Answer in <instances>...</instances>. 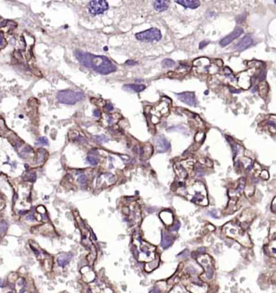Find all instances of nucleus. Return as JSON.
Here are the masks:
<instances>
[{
	"instance_id": "0eeeda50",
	"label": "nucleus",
	"mask_w": 276,
	"mask_h": 293,
	"mask_svg": "<svg viewBox=\"0 0 276 293\" xmlns=\"http://www.w3.org/2000/svg\"><path fill=\"white\" fill-rule=\"evenodd\" d=\"M242 33H243V28H240V27L237 28H236V29L231 33V34H229V36L225 37L224 39L221 40L220 42V44L222 47L226 46V45H228L229 44H230L231 42L233 41L235 39H237V37H239Z\"/></svg>"
},
{
	"instance_id": "f257e3e1",
	"label": "nucleus",
	"mask_w": 276,
	"mask_h": 293,
	"mask_svg": "<svg viewBox=\"0 0 276 293\" xmlns=\"http://www.w3.org/2000/svg\"><path fill=\"white\" fill-rule=\"evenodd\" d=\"M74 56L83 66L93 69L96 72L101 74H109L116 70L115 64L105 56H97L80 50H75Z\"/></svg>"
},
{
	"instance_id": "dca6fc26",
	"label": "nucleus",
	"mask_w": 276,
	"mask_h": 293,
	"mask_svg": "<svg viewBox=\"0 0 276 293\" xmlns=\"http://www.w3.org/2000/svg\"><path fill=\"white\" fill-rule=\"evenodd\" d=\"M87 161H89L91 165H94V166H95V165H97V163H98V160H97V158L93 156H88Z\"/></svg>"
},
{
	"instance_id": "f8f14e48",
	"label": "nucleus",
	"mask_w": 276,
	"mask_h": 293,
	"mask_svg": "<svg viewBox=\"0 0 276 293\" xmlns=\"http://www.w3.org/2000/svg\"><path fill=\"white\" fill-rule=\"evenodd\" d=\"M70 254H62L61 257H59L58 259V263L60 266H66V264L68 263L70 260L71 257H69Z\"/></svg>"
},
{
	"instance_id": "9d476101",
	"label": "nucleus",
	"mask_w": 276,
	"mask_h": 293,
	"mask_svg": "<svg viewBox=\"0 0 276 293\" xmlns=\"http://www.w3.org/2000/svg\"><path fill=\"white\" fill-rule=\"evenodd\" d=\"M170 2L167 1V0H158V1H155L154 3V9L157 11H164L167 10V8H169Z\"/></svg>"
},
{
	"instance_id": "a211bd4d",
	"label": "nucleus",
	"mask_w": 276,
	"mask_h": 293,
	"mask_svg": "<svg viewBox=\"0 0 276 293\" xmlns=\"http://www.w3.org/2000/svg\"><path fill=\"white\" fill-rule=\"evenodd\" d=\"M95 137H96V139H97L99 142H108V137H105V136H103V135H101V136H96Z\"/></svg>"
},
{
	"instance_id": "423d86ee",
	"label": "nucleus",
	"mask_w": 276,
	"mask_h": 293,
	"mask_svg": "<svg viewBox=\"0 0 276 293\" xmlns=\"http://www.w3.org/2000/svg\"><path fill=\"white\" fill-rule=\"evenodd\" d=\"M155 145H156V148L157 152L162 153V152H166V150H168L170 147V144L167 140L163 136H157L154 140Z\"/></svg>"
},
{
	"instance_id": "4468645a",
	"label": "nucleus",
	"mask_w": 276,
	"mask_h": 293,
	"mask_svg": "<svg viewBox=\"0 0 276 293\" xmlns=\"http://www.w3.org/2000/svg\"><path fill=\"white\" fill-rule=\"evenodd\" d=\"M161 65L165 68H170V67H173L174 66H175V62L171 59H165L161 62Z\"/></svg>"
},
{
	"instance_id": "7ed1b4c3",
	"label": "nucleus",
	"mask_w": 276,
	"mask_h": 293,
	"mask_svg": "<svg viewBox=\"0 0 276 293\" xmlns=\"http://www.w3.org/2000/svg\"><path fill=\"white\" fill-rule=\"evenodd\" d=\"M136 38L138 41L144 42L158 41L161 39V33L160 30L156 28H152L148 30L137 33Z\"/></svg>"
},
{
	"instance_id": "a878e982",
	"label": "nucleus",
	"mask_w": 276,
	"mask_h": 293,
	"mask_svg": "<svg viewBox=\"0 0 276 293\" xmlns=\"http://www.w3.org/2000/svg\"><path fill=\"white\" fill-rule=\"evenodd\" d=\"M1 99H2V94L0 93V101H1Z\"/></svg>"
},
{
	"instance_id": "f03ea898",
	"label": "nucleus",
	"mask_w": 276,
	"mask_h": 293,
	"mask_svg": "<svg viewBox=\"0 0 276 293\" xmlns=\"http://www.w3.org/2000/svg\"><path fill=\"white\" fill-rule=\"evenodd\" d=\"M57 100L61 103L73 105L78 103L84 98V94L80 91H73L71 90H61L57 95Z\"/></svg>"
},
{
	"instance_id": "393cba45",
	"label": "nucleus",
	"mask_w": 276,
	"mask_h": 293,
	"mask_svg": "<svg viewBox=\"0 0 276 293\" xmlns=\"http://www.w3.org/2000/svg\"><path fill=\"white\" fill-rule=\"evenodd\" d=\"M126 64L127 65H136L137 64V62H135V61H128L127 62H126Z\"/></svg>"
},
{
	"instance_id": "6ab92c4d",
	"label": "nucleus",
	"mask_w": 276,
	"mask_h": 293,
	"mask_svg": "<svg viewBox=\"0 0 276 293\" xmlns=\"http://www.w3.org/2000/svg\"><path fill=\"white\" fill-rule=\"evenodd\" d=\"M38 142H39V143L40 144H42V145H48L49 144V142H48V140H47V138L46 137H41V138H39V140H38Z\"/></svg>"
},
{
	"instance_id": "6e6552de",
	"label": "nucleus",
	"mask_w": 276,
	"mask_h": 293,
	"mask_svg": "<svg viewBox=\"0 0 276 293\" xmlns=\"http://www.w3.org/2000/svg\"><path fill=\"white\" fill-rule=\"evenodd\" d=\"M252 43H253V40H252L251 37L249 36V35H247V36H245V37L242 38V41L237 45H235L234 49L236 50H238V51H242L245 49H246V48L250 46Z\"/></svg>"
},
{
	"instance_id": "412c9836",
	"label": "nucleus",
	"mask_w": 276,
	"mask_h": 293,
	"mask_svg": "<svg viewBox=\"0 0 276 293\" xmlns=\"http://www.w3.org/2000/svg\"><path fill=\"white\" fill-rule=\"evenodd\" d=\"M208 43H209V42L206 41H202L200 44V49H203V48H204L205 46H207V45L208 44Z\"/></svg>"
},
{
	"instance_id": "9b49d317",
	"label": "nucleus",
	"mask_w": 276,
	"mask_h": 293,
	"mask_svg": "<svg viewBox=\"0 0 276 293\" xmlns=\"http://www.w3.org/2000/svg\"><path fill=\"white\" fill-rule=\"evenodd\" d=\"M125 88H128L130 90H133L135 92H141L142 90H144L145 89V86L144 85H137V84H128V85H125Z\"/></svg>"
},
{
	"instance_id": "1a4fd4ad",
	"label": "nucleus",
	"mask_w": 276,
	"mask_h": 293,
	"mask_svg": "<svg viewBox=\"0 0 276 293\" xmlns=\"http://www.w3.org/2000/svg\"><path fill=\"white\" fill-rule=\"evenodd\" d=\"M175 3L190 9H196L200 6V1L196 0H176Z\"/></svg>"
},
{
	"instance_id": "aec40b11",
	"label": "nucleus",
	"mask_w": 276,
	"mask_h": 293,
	"mask_svg": "<svg viewBox=\"0 0 276 293\" xmlns=\"http://www.w3.org/2000/svg\"><path fill=\"white\" fill-rule=\"evenodd\" d=\"M78 182H79L81 184H85L86 182V176L84 175L79 176V178H78Z\"/></svg>"
},
{
	"instance_id": "bb28decb",
	"label": "nucleus",
	"mask_w": 276,
	"mask_h": 293,
	"mask_svg": "<svg viewBox=\"0 0 276 293\" xmlns=\"http://www.w3.org/2000/svg\"><path fill=\"white\" fill-rule=\"evenodd\" d=\"M104 50H108V48H107V47H104Z\"/></svg>"
},
{
	"instance_id": "f3484780",
	"label": "nucleus",
	"mask_w": 276,
	"mask_h": 293,
	"mask_svg": "<svg viewBox=\"0 0 276 293\" xmlns=\"http://www.w3.org/2000/svg\"><path fill=\"white\" fill-rule=\"evenodd\" d=\"M27 177H28V178H26L25 179L28 181H29V182H34V181L36 180V174H35L34 173L28 174Z\"/></svg>"
},
{
	"instance_id": "ddd939ff",
	"label": "nucleus",
	"mask_w": 276,
	"mask_h": 293,
	"mask_svg": "<svg viewBox=\"0 0 276 293\" xmlns=\"http://www.w3.org/2000/svg\"><path fill=\"white\" fill-rule=\"evenodd\" d=\"M47 154L46 150L44 149H40L39 150H37V162L38 163H43L44 161V154Z\"/></svg>"
},
{
	"instance_id": "b1692460",
	"label": "nucleus",
	"mask_w": 276,
	"mask_h": 293,
	"mask_svg": "<svg viewBox=\"0 0 276 293\" xmlns=\"http://www.w3.org/2000/svg\"><path fill=\"white\" fill-rule=\"evenodd\" d=\"M106 109L108 111H112L113 109V106H112V104H111V103H108L107 104V106H106Z\"/></svg>"
},
{
	"instance_id": "39448f33",
	"label": "nucleus",
	"mask_w": 276,
	"mask_h": 293,
	"mask_svg": "<svg viewBox=\"0 0 276 293\" xmlns=\"http://www.w3.org/2000/svg\"><path fill=\"white\" fill-rule=\"evenodd\" d=\"M176 95L182 102L187 105L191 107H195L196 105V97L194 92H183L176 94Z\"/></svg>"
},
{
	"instance_id": "5701e85b",
	"label": "nucleus",
	"mask_w": 276,
	"mask_h": 293,
	"mask_svg": "<svg viewBox=\"0 0 276 293\" xmlns=\"http://www.w3.org/2000/svg\"><path fill=\"white\" fill-rule=\"evenodd\" d=\"M3 44V32H0V46H2Z\"/></svg>"
},
{
	"instance_id": "4be33fe9",
	"label": "nucleus",
	"mask_w": 276,
	"mask_h": 293,
	"mask_svg": "<svg viewBox=\"0 0 276 293\" xmlns=\"http://www.w3.org/2000/svg\"><path fill=\"white\" fill-rule=\"evenodd\" d=\"M93 115L95 116L96 117H100V111L98 110V109H96V110L94 111Z\"/></svg>"
},
{
	"instance_id": "2eb2a0df",
	"label": "nucleus",
	"mask_w": 276,
	"mask_h": 293,
	"mask_svg": "<svg viewBox=\"0 0 276 293\" xmlns=\"http://www.w3.org/2000/svg\"><path fill=\"white\" fill-rule=\"evenodd\" d=\"M7 229H8L7 223L4 222V221H0V235L4 234Z\"/></svg>"
},
{
	"instance_id": "20e7f679",
	"label": "nucleus",
	"mask_w": 276,
	"mask_h": 293,
	"mask_svg": "<svg viewBox=\"0 0 276 293\" xmlns=\"http://www.w3.org/2000/svg\"><path fill=\"white\" fill-rule=\"evenodd\" d=\"M88 10L92 15H99L107 11L108 9V3L104 0H95L90 1L87 5Z\"/></svg>"
}]
</instances>
